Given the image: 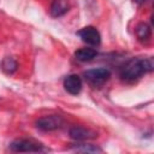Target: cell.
<instances>
[{
    "label": "cell",
    "instance_id": "obj_13",
    "mask_svg": "<svg viewBox=\"0 0 154 154\" xmlns=\"http://www.w3.org/2000/svg\"><path fill=\"white\" fill-rule=\"evenodd\" d=\"M134 1H135L136 4H144L147 0H134Z\"/></svg>",
    "mask_w": 154,
    "mask_h": 154
},
{
    "label": "cell",
    "instance_id": "obj_12",
    "mask_svg": "<svg viewBox=\"0 0 154 154\" xmlns=\"http://www.w3.org/2000/svg\"><path fill=\"white\" fill-rule=\"evenodd\" d=\"M72 149L77 152H84V153H101L102 152L100 147L94 146V144H78V146H75Z\"/></svg>",
    "mask_w": 154,
    "mask_h": 154
},
{
    "label": "cell",
    "instance_id": "obj_4",
    "mask_svg": "<svg viewBox=\"0 0 154 154\" xmlns=\"http://www.w3.org/2000/svg\"><path fill=\"white\" fill-rule=\"evenodd\" d=\"M11 150L13 152H19V153H29V152H38L42 148V144L32 141V140H26V138H20L16 140L10 144Z\"/></svg>",
    "mask_w": 154,
    "mask_h": 154
},
{
    "label": "cell",
    "instance_id": "obj_5",
    "mask_svg": "<svg viewBox=\"0 0 154 154\" xmlns=\"http://www.w3.org/2000/svg\"><path fill=\"white\" fill-rule=\"evenodd\" d=\"M77 35L82 38L83 42H85L90 46H99L101 42V35H100L99 30L91 25L81 29L77 32Z\"/></svg>",
    "mask_w": 154,
    "mask_h": 154
},
{
    "label": "cell",
    "instance_id": "obj_9",
    "mask_svg": "<svg viewBox=\"0 0 154 154\" xmlns=\"http://www.w3.org/2000/svg\"><path fill=\"white\" fill-rule=\"evenodd\" d=\"M97 55V51L95 48H91V47H85V48H79L75 52V58L78 60V61H82V63H87V61H90L93 60L95 57Z\"/></svg>",
    "mask_w": 154,
    "mask_h": 154
},
{
    "label": "cell",
    "instance_id": "obj_2",
    "mask_svg": "<svg viewBox=\"0 0 154 154\" xmlns=\"http://www.w3.org/2000/svg\"><path fill=\"white\" fill-rule=\"evenodd\" d=\"M85 81L94 85V87H99L102 85L103 83H106L109 77H111V71L106 67H99V69H91V70H87L83 73Z\"/></svg>",
    "mask_w": 154,
    "mask_h": 154
},
{
    "label": "cell",
    "instance_id": "obj_1",
    "mask_svg": "<svg viewBox=\"0 0 154 154\" xmlns=\"http://www.w3.org/2000/svg\"><path fill=\"white\" fill-rule=\"evenodd\" d=\"M154 69L152 58H132L120 69V78L124 82L131 83L141 78L144 73L152 72Z\"/></svg>",
    "mask_w": 154,
    "mask_h": 154
},
{
    "label": "cell",
    "instance_id": "obj_6",
    "mask_svg": "<svg viewBox=\"0 0 154 154\" xmlns=\"http://www.w3.org/2000/svg\"><path fill=\"white\" fill-rule=\"evenodd\" d=\"M69 135L75 141H85V140H93L97 137V134L95 131L88 128H84V126H79V125L72 126L69 131Z\"/></svg>",
    "mask_w": 154,
    "mask_h": 154
},
{
    "label": "cell",
    "instance_id": "obj_7",
    "mask_svg": "<svg viewBox=\"0 0 154 154\" xmlns=\"http://www.w3.org/2000/svg\"><path fill=\"white\" fill-rule=\"evenodd\" d=\"M82 79L78 75H69L64 79V88L67 93L72 95H77L82 90Z\"/></svg>",
    "mask_w": 154,
    "mask_h": 154
},
{
    "label": "cell",
    "instance_id": "obj_3",
    "mask_svg": "<svg viewBox=\"0 0 154 154\" xmlns=\"http://www.w3.org/2000/svg\"><path fill=\"white\" fill-rule=\"evenodd\" d=\"M64 124V118L60 114H51L36 120V126L42 131H53Z\"/></svg>",
    "mask_w": 154,
    "mask_h": 154
},
{
    "label": "cell",
    "instance_id": "obj_11",
    "mask_svg": "<svg viewBox=\"0 0 154 154\" xmlns=\"http://www.w3.org/2000/svg\"><path fill=\"white\" fill-rule=\"evenodd\" d=\"M17 67H18V64H17V61H16L14 58H12V57L4 58L2 63H1V69H2V71L5 73L11 75V73H13L17 70Z\"/></svg>",
    "mask_w": 154,
    "mask_h": 154
},
{
    "label": "cell",
    "instance_id": "obj_8",
    "mask_svg": "<svg viewBox=\"0 0 154 154\" xmlns=\"http://www.w3.org/2000/svg\"><path fill=\"white\" fill-rule=\"evenodd\" d=\"M70 10V2L69 0H54L51 5V10L49 13L52 17H61L64 14H66Z\"/></svg>",
    "mask_w": 154,
    "mask_h": 154
},
{
    "label": "cell",
    "instance_id": "obj_10",
    "mask_svg": "<svg viewBox=\"0 0 154 154\" xmlns=\"http://www.w3.org/2000/svg\"><path fill=\"white\" fill-rule=\"evenodd\" d=\"M135 34L140 41H148L152 34V29L147 23H140L135 29Z\"/></svg>",
    "mask_w": 154,
    "mask_h": 154
}]
</instances>
